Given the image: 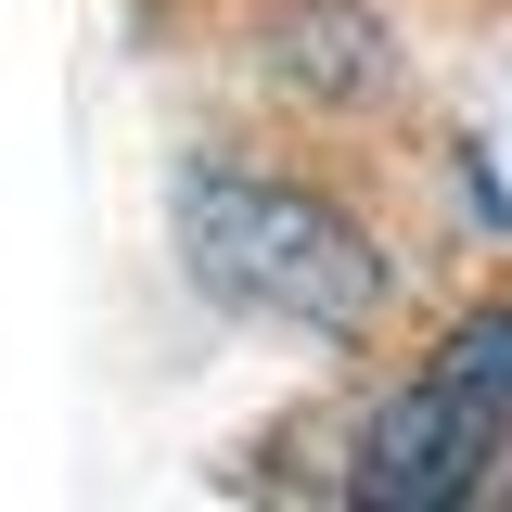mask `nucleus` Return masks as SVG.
I'll list each match as a JSON object with an SVG mask.
<instances>
[{
    "instance_id": "obj_1",
    "label": "nucleus",
    "mask_w": 512,
    "mask_h": 512,
    "mask_svg": "<svg viewBox=\"0 0 512 512\" xmlns=\"http://www.w3.org/2000/svg\"><path fill=\"white\" fill-rule=\"evenodd\" d=\"M180 256L218 308L295 320L320 346L372 333L384 308V256L346 205H320L295 180H256V167H180Z\"/></svg>"
},
{
    "instance_id": "obj_2",
    "label": "nucleus",
    "mask_w": 512,
    "mask_h": 512,
    "mask_svg": "<svg viewBox=\"0 0 512 512\" xmlns=\"http://www.w3.org/2000/svg\"><path fill=\"white\" fill-rule=\"evenodd\" d=\"M512 461V295L474 308L346 448V500L372 512H461Z\"/></svg>"
}]
</instances>
